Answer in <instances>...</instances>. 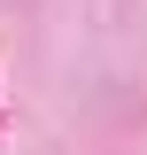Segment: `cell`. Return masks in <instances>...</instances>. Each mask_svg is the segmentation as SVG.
I'll return each mask as SVG.
<instances>
[{"label":"cell","instance_id":"1","mask_svg":"<svg viewBox=\"0 0 147 155\" xmlns=\"http://www.w3.org/2000/svg\"><path fill=\"white\" fill-rule=\"evenodd\" d=\"M0 124H8V101H0Z\"/></svg>","mask_w":147,"mask_h":155}]
</instances>
